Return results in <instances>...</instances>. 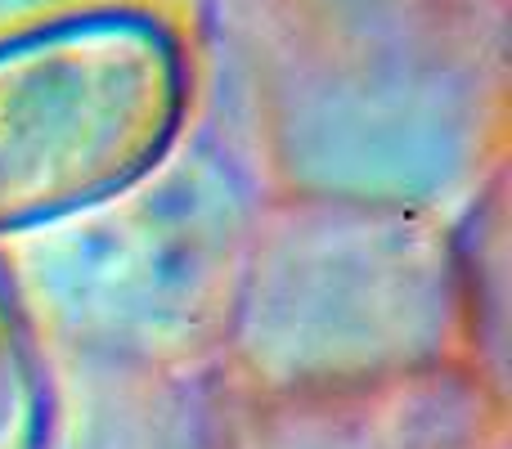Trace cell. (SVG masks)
<instances>
[{"mask_svg":"<svg viewBox=\"0 0 512 449\" xmlns=\"http://www.w3.org/2000/svg\"><path fill=\"white\" fill-rule=\"evenodd\" d=\"M207 378L256 409L373 405L468 382L454 221L256 194L234 319Z\"/></svg>","mask_w":512,"mask_h":449,"instance_id":"cell-1","label":"cell"},{"mask_svg":"<svg viewBox=\"0 0 512 449\" xmlns=\"http://www.w3.org/2000/svg\"><path fill=\"white\" fill-rule=\"evenodd\" d=\"M256 212L243 167L171 153L126 194L9 238L50 355L207 378L234 319Z\"/></svg>","mask_w":512,"mask_h":449,"instance_id":"cell-2","label":"cell"},{"mask_svg":"<svg viewBox=\"0 0 512 449\" xmlns=\"http://www.w3.org/2000/svg\"><path fill=\"white\" fill-rule=\"evenodd\" d=\"M194 59L135 0L68 5L0 32V243L149 180L185 144Z\"/></svg>","mask_w":512,"mask_h":449,"instance_id":"cell-3","label":"cell"},{"mask_svg":"<svg viewBox=\"0 0 512 449\" xmlns=\"http://www.w3.org/2000/svg\"><path fill=\"white\" fill-rule=\"evenodd\" d=\"M54 360V423L45 449H221L212 378Z\"/></svg>","mask_w":512,"mask_h":449,"instance_id":"cell-4","label":"cell"},{"mask_svg":"<svg viewBox=\"0 0 512 449\" xmlns=\"http://www.w3.org/2000/svg\"><path fill=\"white\" fill-rule=\"evenodd\" d=\"M463 378L508 409V176L490 171L454 221Z\"/></svg>","mask_w":512,"mask_h":449,"instance_id":"cell-5","label":"cell"},{"mask_svg":"<svg viewBox=\"0 0 512 449\" xmlns=\"http://www.w3.org/2000/svg\"><path fill=\"white\" fill-rule=\"evenodd\" d=\"M54 423V360L0 243V449H45Z\"/></svg>","mask_w":512,"mask_h":449,"instance_id":"cell-6","label":"cell"},{"mask_svg":"<svg viewBox=\"0 0 512 449\" xmlns=\"http://www.w3.org/2000/svg\"><path fill=\"white\" fill-rule=\"evenodd\" d=\"M405 449H508V409L490 405L481 391L459 387Z\"/></svg>","mask_w":512,"mask_h":449,"instance_id":"cell-7","label":"cell"}]
</instances>
